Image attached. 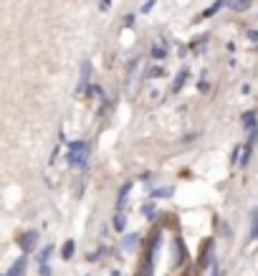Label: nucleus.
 I'll use <instances>...</instances> for the list:
<instances>
[{
	"mask_svg": "<svg viewBox=\"0 0 258 276\" xmlns=\"http://www.w3.org/2000/svg\"><path fill=\"white\" fill-rule=\"evenodd\" d=\"M74 256V241H66L64 243V258H71Z\"/></svg>",
	"mask_w": 258,
	"mask_h": 276,
	"instance_id": "dca6fc26",
	"label": "nucleus"
},
{
	"mask_svg": "<svg viewBox=\"0 0 258 276\" xmlns=\"http://www.w3.org/2000/svg\"><path fill=\"white\" fill-rule=\"evenodd\" d=\"M243 127H245L248 132H255V129H258V124H255V114H253V112H245V114H243Z\"/></svg>",
	"mask_w": 258,
	"mask_h": 276,
	"instance_id": "423d86ee",
	"label": "nucleus"
},
{
	"mask_svg": "<svg viewBox=\"0 0 258 276\" xmlns=\"http://www.w3.org/2000/svg\"><path fill=\"white\" fill-rule=\"evenodd\" d=\"M86 157H89V145H86V142H71L69 162H71L74 167H84V165H86Z\"/></svg>",
	"mask_w": 258,
	"mask_h": 276,
	"instance_id": "f257e3e1",
	"label": "nucleus"
},
{
	"mask_svg": "<svg viewBox=\"0 0 258 276\" xmlns=\"http://www.w3.org/2000/svg\"><path fill=\"white\" fill-rule=\"evenodd\" d=\"M165 54H167L165 43H154V49H152V56H154V59H165Z\"/></svg>",
	"mask_w": 258,
	"mask_h": 276,
	"instance_id": "f8f14e48",
	"label": "nucleus"
},
{
	"mask_svg": "<svg viewBox=\"0 0 258 276\" xmlns=\"http://www.w3.org/2000/svg\"><path fill=\"white\" fill-rule=\"evenodd\" d=\"M124 225H127V218L119 213V215L114 218V228H117V231H124Z\"/></svg>",
	"mask_w": 258,
	"mask_h": 276,
	"instance_id": "2eb2a0df",
	"label": "nucleus"
},
{
	"mask_svg": "<svg viewBox=\"0 0 258 276\" xmlns=\"http://www.w3.org/2000/svg\"><path fill=\"white\" fill-rule=\"evenodd\" d=\"M213 276H220V268L218 266H213Z\"/></svg>",
	"mask_w": 258,
	"mask_h": 276,
	"instance_id": "4be33fe9",
	"label": "nucleus"
},
{
	"mask_svg": "<svg viewBox=\"0 0 258 276\" xmlns=\"http://www.w3.org/2000/svg\"><path fill=\"white\" fill-rule=\"evenodd\" d=\"M152 6H154V0H147L144 8H142V13H149V11H152Z\"/></svg>",
	"mask_w": 258,
	"mask_h": 276,
	"instance_id": "6ab92c4d",
	"label": "nucleus"
},
{
	"mask_svg": "<svg viewBox=\"0 0 258 276\" xmlns=\"http://www.w3.org/2000/svg\"><path fill=\"white\" fill-rule=\"evenodd\" d=\"M160 74H165V71H162V69H160V66H154V69H152V71H149V74H147V76H160Z\"/></svg>",
	"mask_w": 258,
	"mask_h": 276,
	"instance_id": "aec40b11",
	"label": "nucleus"
},
{
	"mask_svg": "<svg viewBox=\"0 0 258 276\" xmlns=\"http://www.w3.org/2000/svg\"><path fill=\"white\" fill-rule=\"evenodd\" d=\"M152 195H154V198H170V195H172V188H160V190H154Z\"/></svg>",
	"mask_w": 258,
	"mask_h": 276,
	"instance_id": "4468645a",
	"label": "nucleus"
},
{
	"mask_svg": "<svg viewBox=\"0 0 258 276\" xmlns=\"http://www.w3.org/2000/svg\"><path fill=\"white\" fill-rule=\"evenodd\" d=\"M101 6H104V11H107V6H109V0H101Z\"/></svg>",
	"mask_w": 258,
	"mask_h": 276,
	"instance_id": "5701e85b",
	"label": "nucleus"
},
{
	"mask_svg": "<svg viewBox=\"0 0 258 276\" xmlns=\"http://www.w3.org/2000/svg\"><path fill=\"white\" fill-rule=\"evenodd\" d=\"M253 238H258V213L253 215V233H250Z\"/></svg>",
	"mask_w": 258,
	"mask_h": 276,
	"instance_id": "f3484780",
	"label": "nucleus"
},
{
	"mask_svg": "<svg viewBox=\"0 0 258 276\" xmlns=\"http://www.w3.org/2000/svg\"><path fill=\"white\" fill-rule=\"evenodd\" d=\"M23 271H26V256H21V258L13 263V268H11L6 276H23Z\"/></svg>",
	"mask_w": 258,
	"mask_h": 276,
	"instance_id": "39448f33",
	"label": "nucleus"
},
{
	"mask_svg": "<svg viewBox=\"0 0 258 276\" xmlns=\"http://www.w3.org/2000/svg\"><path fill=\"white\" fill-rule=\"evenodd\" d=\"M154 251H157V236L152 238V243H149V248H147V258H144L142 276H152V266H154Z\"/></svg>",
	"mask_w": 258,
	"mask_h": 276,
	"instance_id": "f03ea898",
	"label": "nucleus"
},
{
	"mask_svg": "<svg viewBox=\"0 0 258 276\" xmlns=\"http://www.w3.org/2000/svg\"><path fill=\"white\" fill-rule=\"evenodd\" d=\"M137 241H139L137 236H127V238L122 241V248H134V246H137Z\"/></svg>",
	"mask_w": 258,
	"mask_h": 276,
	"instance_id": "ddd939ff",
	"label": "nucleus"
},
{
	"mask_svg": "<svg viewBox=\"0 0 258 276\" xmlns=\"http://www.w3.org/2000/svg\"><path fill=\"white\" fill-rule=\"evenodd\" d=\"M210 248H213V241H205V251L200 253V266L208 263V258H210Z\"/></svg>",
	"mask_w": 258,
	"mask_h": 276,
	"instance_id": "9b49d317",
	"label": "nucleus"
},
{
	"mask_svg": "<svg viewBox=\"0 0 258 276\" xmlns=\"http://www.w3.org/2000/svg\"><path fill=\"white\" fill-rule=\"evenodd\" d=\"M89 76H91V61H84L81 64V76H79V91L89 89Z\"/></svg>",
	"mask_w": 258,
	"mask_h": 276,
	"instance_id": "20e7f679",
	"label": "nucleus"
},
{
	"mask_svg": "<svg viewBox=\"0 0 258 276\" xmlns=\"http://www.w3.org/2000/svg\"><path fill=\"white\" fill-rule=\"evenodd\" d=\"M142 210H144V215H147V218H152V215H154V208H152V205H144Z\"/></svg>",
	"mask_w": 258,
	"mask_h": 276,
	"instance_id": "a211bd4d",
	"label": "nucleus"
},
{
	"mask_svg": "<svg viewBox=\"0 0 258 276\" xmlns=\"http://www.w3.org/2000/svg\"><path fill=\"white\" fill-rule=\"evenodd\" d=\"M248 38H250V41H255V43H258V31H248Z\"/></svg>",
	"mask_w": 258,
	"mask_h": 276,
	"instance_id": "412c9836",
	"label": "nucleus"
},
{
	"mask_svg": "<svg viewBox=\"0 0 258 276\" xmlns=\"http://www.w3.org/2000/svg\"><path fill=\"white\" fill-rule=\"evenodd\" d=\"M187 76H190V71H187V69H182V71L177 74V79H175V84H172V91H180V89H182V84L187 81Z\"/></svg>",
	"mask_w": 258,
	"mask_h": 276,
	"instance_id": "0eeeda50",
	"label": "nucleus"
},
{
	"mask_svg": "<svg viewBox=\"0 0 258 276\" xmlns=\"http://www.w3.org/2000/svg\"><path fill=\"white\" fill-rule=\"evenodd\" d=\"M220 8H223V0H215V3H213V6H210V8H208V11L202 13V18H210V16H215V13H218Z\"/></svg>",
	"mask_w": 258,
	"mask_h": 276,
	"instance_id": "9d476101",
	"label": "nucleus"
},
{
	"mask_svg": "<svg viewBox=\"0 0 258 276\" xmlns=\"http://www.w3.org/2000/svg\"><path fill=\"white\" fill-rule=\"evenodd\" d=\"M18 241H21V248H23V251H33V246H36V241H38V231H26Z\"/></svg>",
	"mask_w": 258,
	"mask_h": 276,
	"instance_id": "7ed1b4c3",
	"label": "nucleus"
},
{
	"mask_svg": "<svg viewBox=\"0 0 258 276\" xmlns=\"http://www.w3.org/2000/svg\"><path fill=\"white\" fill-rule=\"evenodd\" d=\"M129 190H132V185H124V188L119 190V198H117V208H119V210H122V205H124V200H127Z\"/></svg>",
	"mask_w": 258,
	"mask_h": 276,
	"instance_id": "1a4fd4ad",
	"label": "nucleus"
},
{
	"mask_svg": "<svg viewBox=\"0 0 258 276\" xmlns=\"http://www.w3.org/2000/svg\"><path fill=\"white\" fill-rule=\"evenodd\" d=\"M228 6L233 8V11H248V6H250V0H228Z\"/></svg>",
	"mask_w": 258,
	"mask_h": 276,
	"instance_id": "6e6552de",
	"label": "nucleus"
}]
</instances>
